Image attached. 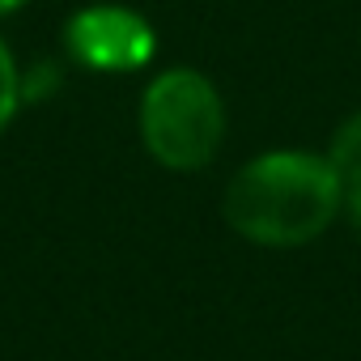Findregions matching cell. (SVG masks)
<instances>
[{
	"mask_svg": "<svg viewBox=\"0 0 361 361\" xmlns=\"http://www.w3.org/2000/svg\"><path fill=\"white\" fill-rule=\"evenodd\" d=\"M344 204V183L327 153L272 149L251 157L226 183L221 217L251 247L293 251L314 243Z\"/></svg>",
	"mask_w": 361,
	"mask_h": 361,
	"instance_id": "cell-1",
	"label": "cell"
},
{
	"mask_svg": "<svg viewBox=\"0 0 361 361\" xmlns=\"http://www.w3.org/2000/svg\"><path fill=\"white\" fill-rule=\"evenodd\" d=\"M226 136V102L196 68H166L140 98V140L149 157L174 174L204 170Z\"/></svg>",
	"mask_w": 361,
	"mask_h": 361,
	"instance_id": "cell-2",
	"label": "cell"
},
{
	"mask_svg": "<svg viewBox=\"0 0 361 361\" xmlns=\"http://www.w3.org/2000/svg\"><path fill=\"white\" fill-rule=\"evenodd\" d=\"M64 51L90 73H136L157 56V30L123 5H85L64 26Z\"/></svg>",
	"mask_w": 361,
	"mask_h": 361,
	"instance_id": "cell-3",
	"label": "cell"
},
{
	"mask_svg": "<svg viewBox=\"0 0 361 361\" xmlns=\"http://www.w3.org/2000/svg\"><path fill=\"white\" fill-rule=\"evenodd\" d=\"M327 157H331V166H336V174H340V183L361 174V111H353V115L336 128Z\"/></svg>",
	"mask_w": 361,
	"mask_h": 361,
	"instance_id": "cell-4",
	"label": "cell"
},
{
	"mask_svg": "<svg viewBox=\"0 0 361 361\" xmlns=\"http://www.w3.org/2000/svg\"><path fill=\"white\" fill-rule=\"evenodd\" d=\"M18 111H22V68H18L9 43L0 39V132L13 123Z\"/></svg>",
	"mask_w": 361,
	"mask_h": 361,
	"instance_id": "cell-5",
	"label": "cell"
},
{
	"mask_svg": "<svg viewBox=\"0 0 361 361\" xmlns=\"http://www.w3.org/2000/svg\"><path fill=\"white\" fill-rule=\"evenodd\" d=\"M340 213L361 230V174L357 178H344V204H340Z\"/></svg>",
	"mask_w": 361,
	"mask_h": 361,
	"instance_id": "cell-6",
	"label": "cell"
},
{
	"mask_svg": "<svg viewBox=\"0 0 361 361\" xmlns=\"http://www.w3.org/2000/svg\"><path fill=\"white\" fill-rule=\"evenodd\" d=\"M22 5H30V0H0V18H9V13H18Z\"/></svg>",
	"mask_w": 361,
	"mask_h": 361,
	"instance_id": "cell-7",
	"label": "cell"
}]
</instances>
